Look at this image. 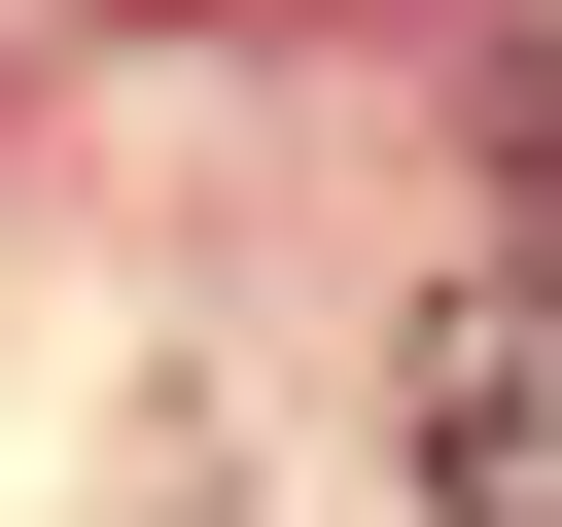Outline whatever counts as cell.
<instances>
[{
    "mask_svg": "<svg viewBox=\"0 0 562 527\" xmlns=\"http://www.w3.org/2000/svg\"><path fill=\"white\" fill-rule=\"evenodd\" d=\"M386 422H422V492H457V527H562V211L422 281V351H386Z\"/></svg>",
    "mask_w": 562,
    "mask_h": 527,
    "instance_id": "1",
    "label": "cell"
}]
</instances>
